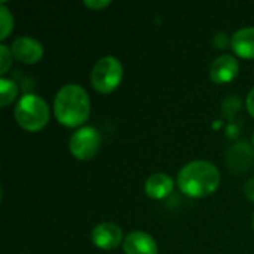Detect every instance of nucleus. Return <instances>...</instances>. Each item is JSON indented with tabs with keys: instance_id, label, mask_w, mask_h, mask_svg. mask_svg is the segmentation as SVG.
I'll use <instances>...</instances> for the list:
<instances>
[{
	"instance_id": "f257e3e1",
	"label": "nucleus",
	"mask_w": 254,
	"mask_h": 254,
	"mask_svg": "<svg viewBox=\"0 0 254 254\" xmlns=\"http://www.w3.org/2000/svg\"><path fill=\"white\" fill-rule=\"evenodd\" d=\"M55 119L67 128H80L89 119L91 100L85 88L77 83H67L54 100Z\"/></svg>"
},
{
	"instance_id": "f03ea898",
	"label": "nucleus",
	"mask_w": 254,
	"mask_h": 254,
	"mask_svg": "<svg viewBox=\"0 0 254 254\" xmlns=\"http://www.w3.org/2000/svg\"><path fill=\"white\" fill-rule=\"evenodd\" d=\"M179 189L189 198H205L220 185V171L208 161H192L177 174Z\"/></svg>"
},
{
	"instance_id": "7ed1b4c3",
	"label": "nucleus",
	"mask_w": 254,
	"mask_h": 254,
	"mask_svg": "<svg viewBox=\"0 0 254 254\" xmlns=\"http://www.w3.org/2000/svg\"><path fill=\"white\" fill-rule=\"evenodd\" d=\"M16 124L27 132H39L49 124V106L36 94H24L13 109Z\"/></svg>"
},
{
	"instance_id": "20e7f679",
	"label": "nucleus",
	"mask_w": 254,
	"mask_h": 254,
	"mask_svg": "<svg viewBox=\"0 0 254 254\" xmlns=\"http://www.w3.org/2000/svg\"><path fill=\"white\" fill-rule=\"evenodd\" d=\"M124 67L122 63L113 57L106 55L100 58L91 71V85L100 94H112L122 82Z\"/></svg>"
},
{
	"instance_id": "39448f33",
	"label": "nucleus",
	"mask_w": 254,
	"mask_h": 254,
	"mask_svg": "<svg viewBox=\"0 0 254 254\" xmlns=\"http://www.w3.org/2000/svg\"><path fill=\"white\" fill-rule=\"evenodd\" d=\"M100 147L101 135L94 127L77 128L68 140V150L79 161H89L95 158Z\"/></svg>"
},
{
	"instance_id": "423d86ee",
	"label": "nucleus",
	"mask_w": 254,
	"mask_h": 254,
	"mask_svg": "<svg viewBox=\"0 0 254 254\" xmlns=\"http://www.w3.org/2000/svg\"><path fill=\"white\" fill-rule=\"evenodd\" d=\"M124 234L122 229L112 222H103L98 223L92 232H91V241L92 244L100 249V250H115L116 247H119L121 243H124Z\"/></svg>"
},
{
	"instance_id": "0eeeda50",
	"label": "nucleus",
	"mask_w": 254,
	"mask_h": 254,
	"mask_svg": "<svg viewBox=\"0 0 254 254\" xmlns=\"http://www.w3.org/2000/svg\"><path fill=\"white\" fill-rule=\"evenodd\" d=\"M12 55L22 64H36L43 57V46L39 40L30 36H19L12 42Z\"/></svg>"
},
{
	"instance_id": "6e6552de",
	"label": "nucleus",
	"mask_w": 254,
	"mask_h": 254,
	"mask_svg": "<svg viewBox=\"0 0 254 254\" xmlns=\"http://www.w3.org/2000/svg\"><path fill=\"white\" fill-rule=\"evenodd\" d=\"M240 71V63L234 55H220L210 65V79L213 83L225 85L232 82Z\"/></svg>"
},
{
	"instance_id": "1a4fd4ad",
	"label": "nucleus",
	"mask_w": 254,
	"mask_h": 254,
	"mask_svg": "<svg viewBox=\"0 0 254 254\" xmlns=\"http://www.w3.org/2000/svg\"><path fill=\"white\" fill-rule=\"evenodd\" d=\"M254 162L253 149L246 143H237L234 144L226 155V164L231 173L234 174H244L252 168Z\"/></svg>"
},
{
	"instance_id": "9d476101",
	"label": "nucleus",
	"mask_w": 254,
	"mask_h": 254,
	"mask_svg": "<svg viewBox=\"0 0 254 254\" xmlns=\"http://www.w3.org/2000/svg\"><path fill=\"white\" fill-rule=\"evenodd\" d=\"M122 246L125 254H158V244L155 238L143 231L129 232Z\"/></svg>"
},
{
	"instance_id": "9b49d317",
	"label": "nucleus",
	"mask_w": 254,
	"mask_h": 254,
	"mask_svg": "<svg viewBox=\"0 0 254 254\" xmlns=\"http://www.w3.org/2000/svg\"><path fill=\"white\" fill-rule=\"evenodd\" d=\"M231 48L238 58L254 60V27H244L231 37Z\"/></svg>"
},
{
	"instance_id": "f8f14e48",
	"label": "nucleus",
	"mask_w": 254,
	"mask_h": 254,
	"mask_svg": "<svg viewBox=\"0 0 254 254\" xmlns=\"http://www.w3.org/2000/svg\"><path fill=\"white\" fill-rule=\"evenodd\" d=\"M144 190L146 195L152 199H165L174 190V180L164 173L152 174L144 182Z\"/></svg>"
},
{
	"instance_id": "ddd939ff",
	"label": "nucleus",
	"mask_w": 254,
	"mask_h": 254,
	"mask_svg": "<svg viewBox=\"0 0 254 254\" xmlns=\"http://www.w3.org/2000/svg\"><path fill=\"white\" fill-rule=\"evenodd\" d=\"M18 97V86L13 80L0 77V106L4 109L12 104Z\"/></svg>"
},
{
	"instance_id": "4468645a",
	"label": "nucleus",
	"mask_w": 254,
	"mask_h": 254,
	"mask_svg": "<svg viewBox=\"0 0 254 254\" xmlns=\"http://www.w3.org/2000/svg\"><path fill=\"white\" fill-rule=\"evenodd\" d=\"M0 21H1V33H0V40H4L9 37V34L13 30V16L10 10L6 7V3H0Z\"/></svg>"
},
{
	"instance_id": "2eb2a0df",
	"label": "nucleus",
	"mask_w": 254,
	"mask_h": 254,
	"mask_svg": "<svg viewBox=\"0 0 254 254\" xmlns=\"http://www.w3.org/2000/svg\"><path fill=\"white\" fill-rule=\"evenodd\" d=\"M12 51L10 48H7L6 45H0V74L1 77H4V74L7 73L10 64H12Z\"/></svg>"
},
{
	"instance_id": "dca6fc26",
	"label": "nucleus",
	"mask_w": 254,
	"mask_h": 254,
	"mask_svg": "<svg viewBox=\"0 0 254 254\" xmlns=\"http://www.w3.org/2000/svg\"><path fill=\"white\" fill-rule=\"evenodd\" d=\"M83 4L92 10H103L104 7H109L112 1L110 0H85Z\"/></svg>"
},
{
	"instance_id": "f3484780",
	"label": "nucleus",
	"mask_w": 254,
	"mask_h": 254,
	"mask_svg": "<svg viewBox=\"0 0 254 254\" xmlns=\"http://www.w3.org/2000/svg\"><path fill=\"white\" fill-rule=\"evenodd\" d=\"M213 43L217 49H225L231 43V40L228 39V36L225 33H217L213 39Z\"/></svg>"
},
{
	"instance_id": "a211bd4d",
	"label": "nucleus",
	"mask_w": 254,
	"mask_h": 254,
	"mask_svg": "<svg viewBox=\"0 0 254 254\" xmlns=\"http://www.w3.org/2000/svg\"><path fill=\"white\" fill-rule=\"evenodd\" d=\"M244 193H246V196H247L250 201H253L254 202V177L246 182V185H244Z\"/></svg>"
},
{
	"instance_id": "6ab92c4d",
	"label": "nucleus",
	"mask_w": 254,
	"mask_h": 254,
	"mask_svg": "<svg viewBox=\"0 0 254 254\" xmlns=\"http://www.w3.org/2000/svg\"><path fill=\"white\" fill-rule=\"evenodd\" d=\"M246 109H247V112L250 113V116H253L254 118V88L249 92V95H247V98H246Z\"/></svg>"
},
{
	"instance_id": "aec40b11",
	"label": "nucleus",
	"mask_w": 254,
	"mask_h": 254,
	"mask_svg": "<svg viewBox=\"0 0 254 254\" xmlns=\"http://www.w3.org/2000/svg\"><path fill=\"white\" fill-rule=\"evenodd\" d=\"M252 225H253V229H254V214H253V219H252Z\"/></svg>"
},
{
	"instance_id": "412c9836",
	"label": "nucleus",
	"mask_w": 254,
	"mask_h": 254,
	"mask_svg": "<svg viewBox=\"0 0 254 254\" xmlns=\"http://www.w3.org/2000/svg\"><path fill=\"white\" fill-rule=\"evenodd\" d=\"M253 146H254V132H253Z\"/></svg>"
}]
</instances>
